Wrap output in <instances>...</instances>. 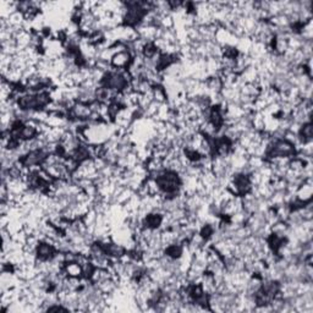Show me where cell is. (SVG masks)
<instances>
[{
    "instance_id": "obj_1",
    "label": "cell",
    "mask_w": 313,
    "mask_h": 313,
    "mask_svg": "<svg viewBox=\"0 0 313 313\" xmlns=\"http://www.w3.org/2000/svg\"><path fill=\"white\" fill-rule=\"evenodd\" d=\"M59 250L56 248L52 242L49 241H39L38 246L36 248V257L38 262H50L54 260Z\"/></svg>"
},
{
    "instance_id": "obj_2",
    "label": "cell",
    "mask_w": 313,
    "mask_h": 313,
    "mask_svg": "<svg viewBox=\"0 0 313 313\" xmlns=\"http://www.w3.org/2000/svg\"><path fill=\"white\" fill-rule=\"evenodd\" d=\"M63 269L67 277L82 278V266L78 262H69V263H65Z\"/></svg>"
}]
</instances>
